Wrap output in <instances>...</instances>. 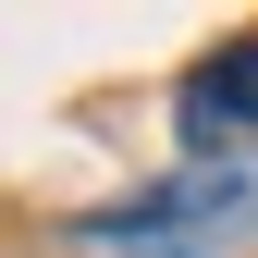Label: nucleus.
I'll use <instances>...</instances> for the list:
<instances>
[{"label": "nucleus", "instance_id": "nucleus-1", "mask_svg": "<svg viewBox=\"0 0 258 258\" xmlns=\"http://www.w3.org/2000/svg\"><path fill=\"white\" fill-rule=\"evenodd\" d=\"M86 246L111 258H209V246H246L258 234V160H209V172H172L123 209H86L74 221Z\"/></svg>", "mask_w": 258, "mask_h": 258}, {"label": "nucleus", "instance_id": "nucleus-2", "mask_svg": "<svg viewBox=\"0 0 258 258\" xmlns=\"http://www.w3.org/2000/svg\"><path fill=\"white\" fill-rule=\"evenodd\" d=\"M172 123H184L197 160H246V148H258V37H221L209 61H184Z\"/></svg>", "mask_w": 258, "mask_h": 258}]
</instances>
